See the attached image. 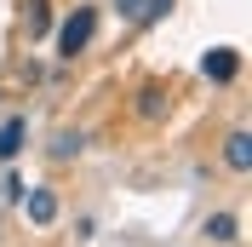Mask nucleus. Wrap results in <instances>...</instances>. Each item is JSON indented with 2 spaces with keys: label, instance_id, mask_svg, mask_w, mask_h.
Segmentation results:
<instances>
[{
  "label": "nucleus",
  "instance_id": "nucleus-1",
  "mask_svg": "<svg viewBox=\"0 0 252 247\" xmlns=\"http://www.w3.org/2000/svg\"><path fill=\"white\" fill-rule=\"evenodd\" d=\"M92 29H97V12H92V6H75V12L63 17V29H58V52H63V58L86 52V46H92Z\"/></svg>",
  "mask_w": 252,
  "mask_h": 247
},
{
  "label": "nucleus",
  "instance_id": "nucleus-2",
  "mask_svg": "<svg viewBox=\"0 0 252 247\" xmlns=\"http://www.w3.org/2000/svg\"><path fill=\"white\" fill-rule=\"evenodd\" d=\"M235 69H241V58H235L229 46H212V52L201 58V75H206V81H218V86H223V81H235Z\"/></svg>",
  "mask_w": 252,
  "mask_h": 247
},
{
  "label": "nucleus",
  "instance_id": "nucleus-3",
  "mask_svg": "<svg viewBox=\"0 0 252 247\" xmlns=\"http://www.w3.org/2000/svg\"><path fill=\"white\" fill-rule=\"evenodd\" d=\"M23 213H29V224L46 230V224H58V196H52V190H29V196H23Z\"/></svg>",
  "mask_w": 252,
  "mask_h": 247
},
{
  "label": "nucleus",
  "instance_id": "nucleus-4",
  "mask_svg": "<svg viewBox=\"0 0 252 247\" xmlns=\"http://www.w3.org/2000/svg\"><path fill=\"white\" fill-rule=\"evenodd\" d=\"M223 161L235 172H252V132H229L223 138Z\"/></svg>",
  "mask_w": 252,
  "mask_h": 247
},
{
  "label": "nucleus",
  "instance_id": "nucleus-5",
  "mask_svg": "<svg viewBox=\"0 0 252 247\" xmlns=\"http://www.w3.org/2000/svg\"><path fill=\"white\" fill-rule=\"evenodd\" d=\"M23 132H29V126H23V115H12V121L0 126V161H12V155L23 150Z\"/></svg>",
  "mask_w": 252,
  "mask_h": 247
},
{
  "label": "nucleus",
  "instance_id": "nucleus-6",
  "mask_svg": "<svg viewBox=\"0 0 252 247\" xmlns=\"http://www.w3.org/2000/svg\"><path fill=\"white\" fill-rule=\"evenodd\" d=\"M235 230H241L235 213H212V218L201 224V236H212V242H235Z\"/></svg>",
  "mask_w": 252,
  "mask_h": 247
},
{
  "label": "nucleus",
  "instance_id": "nucleus-7",
  "mask_svg": "<svg viewBox=\"0 0 252 247\" xmlns=\"http://www.w3.org/2000/svg\"><path fill=\"white\" fill-rule=\"evenodd\" d=\"M46 29H52V0H29V41H40Z\"/></svg>",
  "mask_w": 252,
  "mask_h": 247
},
{
  "label": "nucleus",
  "instance_id": "nucleus-8",
  "mask_svg": "<svg viewBox=\"0 0 252 247\" xmlns=\"http://www.w3.org/2000/svg\"><path fill=\"white\" fill-rule=\"evenodd\" d=\"M80 150H86L80 132H58V138H52V155H58V161H69V155H80Z\"/></svg>",
  "mask_w": 252,
  "mask_h": 247
},
{
  "label": "nucleus",
  "instance_id": "nucleus-9",
  "mask_svg": "<svg viewBox=\"0 0 252 247\" xmlns=\"http://www.w3.org/2000/svg\"><path fill=\"white\" fill-rule=\"evenodd\" d=\"M166 12H172V0H143V6H138V23H160Z\"/></svg>",
  "mask_w": 252,
  "mask_h": 247
},
{
  "label": "nucleus",
  "instance_id": "nucleus-10",
  "mask_svg": "<svg viewBox=\"0 0 252 247\" xmlns=\"http://www.w3.org/2000/svg\"><path fill=\"white\" fill-rule=\"evenodd\" d=\"M138 109H143V121H155V115H160V86H149V92H143V104H138Z\"/></svg>",
  "mask_w": 252,
  "mask_h": 247
},
{
  "label": "nucleus",
  "instance_id": "nucleus-11",
  "mask_svg": "<svg viewBox=\"0 0 252 247\" xmlns=\"http://www.w3.org/2000/svg\"><path fill=\"white\" fill-rule=\"evenodd\" d=\"M138 6H143V0H115V12H121V17H138Z\"/></svg>",
  "mask_w": 252,
  "mask_h": 247
}]
</instances>
